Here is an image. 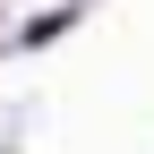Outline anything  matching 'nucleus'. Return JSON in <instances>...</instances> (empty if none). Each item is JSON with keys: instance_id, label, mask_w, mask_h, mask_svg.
I'll return each mask as SVG.
<instances>
[{"instance_id": "f257e3e1", "label": "nucleus", "mask_w": 154, "mask_h": 154, "mask_svg": "<svg viewBox=\"0 0 154 154\" xmlns=\"http://www.w3.org/2000/svg\"><path fill=\"white\" fill-rule=\"evenodd\" d=\"M77 26V17L69 9H43V17H26V34H17V43H60V34Z\"/></svg>"}]
</instances>
